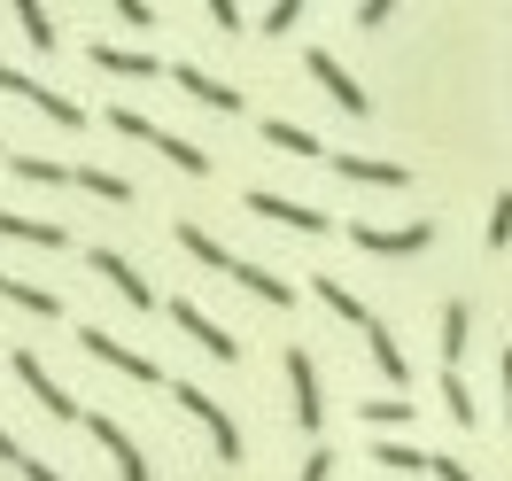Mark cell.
Returning a JSON list of instances; mask_svg holds the SVG:
<instances>
[{"mask_svg": "<svg viewBox=\"0 0 512 481\" xmlns=\"http://www.w3.org/2000/svg\"><path fill=\"white\" fill-rule=\"evenodd\" d=\"M171 404H179V412H187V419H202V435H210V450H218L225 466L241 458V427L225 419V404H218V396H210V388H194V381H171Z\"/></svg>", "mask_w": 512, "mask_h": 481, "instance_id": "1", "label": "cell"}, {"mask_svg": "<svg viewBox=\"0 0 512 481\" xmlns=\"http://www.w3.org/2000/svg\"><path fill=\"white\" fill-rule=\"evenodd\" d=\"M109 125L125 132V140H140V148H156L163 163H179V171H194V179H202V171H210V156H202V148H194V140H179V132H163V125H148V117H140V109H109Z\"/></svg>", "mask_w": 512, "mask_h": 481, "instance_id": "2", "label": "cell"}, {"mask_svg": "<svg viewBox=\"0 0 512 481\" xmlns=\"http://www.w3.org/2000/svg\"><path fill=\"white\" fill-rule=\"evenodd\" d=\"M78 350L101 357V365H117V373H125V381H140V388H156V381H163V365H156V357H148V350H132V342H117L109 326H78Z\"/></svg>", "mask_w": 512, "mask_h": 481, "instance_id": "3", "label": "cell"}, {"mask_svg": "<svg viewBox=\"0 0 512 481\" xmlns=\"http://www.w3.org/2000/svg\"><path fill=\"white\" fill-rule=\"evenodd\" d=\"M163 311H171V319H179V334H194V342H202L210 357H225V365H241V334H233V326H218L210 311H194L187 295H171Z\"/></svg>", "mask_w": 512, "mask_h": 481, "instance_id": "4", "label": "cell"}, {"mask_svg": "<svg viewBox=\"0 0 512 481\" xmlns=\"http://www.w3.org/2000/svg\"><path fill=\"white\" fill-rule=\"evenodd\" d=\"M8 365H16V381H24V388L39 396V412H47V419H86V412H78V396H70V388L55 381V373H47V365H39L32 350H16Z\"/></svg>", "mask_w": 512, "mask_h": 481, "instance_id": "5", "label": "cell"}, {"mask_svg": "<svg viewBox=\"0 0 512 481\" xmlns=\"http://www.w3.org/2000/svg\"><path fill=\"white\" fill-rule=\"evenodd\" d=\"M357 249H373V257H419L427 241H435V225L412 218V225H350Z\"/></svg>", "mask_w": 512, "mask_h": 481, "instance_id": "6", "label": "cell"}, {"mask_svg": "<svg viewBox=\"0 0 512 481\" xmlns=\"http://www.w3.org/2000/svg\"><path fill=\"white\" fill-rule=\"evenodd\" d=\"M0 94H16V101H32V109H47V117H55V125H86V109H78V101L70 94H55V86H39V78H24V70H8L0 63Z\"/></svg>", "mask_w": 512, "mask_h": 481, "instance_id": "7", "label": "cell"}, {"mask_svg": "<svg viewBox=\"0 0 512 481\" xmlns=\"http://www.w3.org/2000/svg\"><path fill=\"white\" fill-rule=\"evenodd\" d=\"M86 264H94V272H101V280H109L117 295H125L132 311H156V288L132 272V257H117V249H86Z\"/></svg>", "mask_w": 512, "mask_h": 481, "instance_id": "8", "label": "cell"}, {"mask_svg": "<svg viewBox=\"0 0 512 481\" xmlns=\"http://www.w3.org/2000/svg\"><path fill=\"white\" fill-rule=\"evenodd\" d=\"M288 388H295V419L319 435L326 419V396H319V365H311V350H288Z\"/></svg>", "mask_w": 512, "mask_h": 481, "instance_id": "9", "label": "cell"}, {"mask_svg": "<svg viewBox=\"0 0 512 481\" xmlns=\"http://www.w3.org/2000/svg\"><path fill=\"white\" fill-rule=\"evenodd\" d=\"M311 78H319L326 94H334V101H342V109H350V117H365V109H373V94H365V86H357L350 70L334 63V55H326V47H311Z\"/></svg>", "mask_w": 512, "mask_h": 481, "instance_id": "10", "label": "cell"}, {"mask_svg": "<svg viewBox=\"0 0 512 481\" xmlns=\"http://www.w3.org/2000/svg\"><path fill=\"white\" fill-rule=\"evenodd\" d=\"M86 427H94V443L109 450V458H117V474H125V481H148V458H140V443H132V435H125V427H117V419L86 412Z\"/></svg>", "mask_w": 512, "mask_h": 481, "instance_id": "11", "label": "cell"}, {"mask_svg": "<svg viewBox=\"0 0 512 481\" xmlns=\"http://www.w3.org/2000/svg\"><path fill=\"white\" fill-rule=\"evenodd\" d=\"M171 233H179V249H187L194 264H210L218 280H233V272H241V257H225V241H210V233H202V225H194V218H179V225H171Z\"/></svg>", "mask_w": 512, "mask_h": 481, "instance_id": "12", "label": "cell"}, {"mask_svg": "<svg viewBox=\"0 0 512 481\" xmlns=\"http://www.w3.org/2000/svg\"><path fill=\"white\" fill-rule=\"evenodd\" d=\"M249 210L256 218H280V225H303V233H326V210H311V202H288V194H249Z\"/></svg>", "mask_w": 512, "mask_h": 481, "instance_id": "13", "label": "cell"}, {"mask_svg": "<svg viewBox=\"0 0 512 481\" xmlns=\"http://www.w3.org/2000/svg\"><path fill=\"white\" fill-rule=\"evenodd\" d=\"M171 78H179V86H187V94L202 101V109H225V117L241 109V86H218L210 70H194V63H171Z\"/></svg>", "mask_w": 512, "mask_h": 481, "instance_id": "14", "label": "cell"}, {"mask_svg": "<svg viewBox=\"0 0 512 481\" xmlns=\"http://www.w3.org/2000/svg\"><path fill=\"white\" fill-rule=\"evenodd\" d=\"M94 70H109V78H163L156 55H140V47H109V39H94Z\"/></svg>", "mask_w": 512, "mask_h": 481, "instance_id": "15", "label": "cell"}, {"mask_svg": "<svg viewBox=\"0 0 512 481\" xmlns=\"http://www.w3.org/2000/svg\"><path fill=\"white\" fill-rule=\"evenodd\" d=\"M0 233H8V241H32V249H63L70 241L55 218H24V210H0Z\"/></svg>", "mask_w": 512, "mask_h": 481, "instance_id": "16", "label": "cell"}, {"mask_svg": "<svg viewBox=\"0 0 512 481\" xmlns=\"http://www.w3.org/2000/svg\"><path fill=\"white\" fill-rule=\"evenodd\" d=\"M0 295H8L16 311H32V319H63V295L39 288V280H8V272H0Z\"/></svg>", "mask_w": 512, "mask_h": 481, "instance_id": "17", "label": "cell"}, {"mask_svg": "<svg viewBox=\"0 0 512 481\" xmlns=\"http://www.w3.org/2000/svg\"><path fill=\"white\" fill-rule=\"evenodd\" d=\"M334 171L357 179V187H404V163H388V156H334Z\"/></svg>", "mask_w": 512, "mask_h": 481, "instance_id": "18", "label": "cell"}, {"mask_svg": "<svg viewBox=\"0 0 512 481\" xmlns=\"http://www.w3.org/2000/svg\"><path fill=\"white\" fill-rule=\"evenodd\" d=\"M365 350H373V365H381V381H396V388L412 381V365H404V350H396V334H388L381 319L365 326Z\"/></svg>", "mask_w": 512, "mask_h": 481, "instance_id": "19", "label": "cell"}, {"mask_svg": "<svg viewBox=\"0 0 512 481\" xmlns=\"http://www.w3.org/2000/svg\"><path fill=\"white\" fill-rule=\"evenodd\" d=\"M311 288H319V303H326V311H334V319H350L357 334H365V326H373V311H365V303H357V295L342 288V280H334V272H319V280H311Z\"/></svg>", "mask_w": 512, "mask_h": 481, "instance_id": "20", "label": "cell"}, {"mask_svg": "<svg viewBox=\"0 0 512 481\" xmlns=\"http://www.w3.org/2000/svg\"><path fill=\"white\" fill-rule=\"evenodd\" d=\"M256 132H264V148H280V156H319V140L303 125H288V117H264Z\"/></svg>", "mask_w": 512, "mask_h": 481, "instance_id": "21", "label": "cell"}, {"mask_svg": "<svg viewBox=\"0 0 512 481\" xmlns=\"http://www.w3.org/2000/svg\"><path fill=\"white\" fill-rule=\"evenodd\" d=\"M70 187L101 194V202H132V187L117 179V171H101V163H70Z\"/></svg>", "mask_w": 512, "mask_h": 481, "instance_id": "22", "label": "cell"}, {"mask_svg": "<svg viewBox=\"0 0 512 481\" xmlns=\"http://www.w3.org/2000/svg\"><path fill=\"white\" fill-rule=\"evenodd\" d=\"M466 342H474V319H466V303H443V357H450V373H458Z\"/></svg>", "mask_w": 512, "mask_h": 481, "instance_id": "23", "label": "cell"}, {"mask_svg": "<svg viewBox=\"0 0 512 481\" xmlns=\"http://www.w3.org/2000/svg\"><path fill=\"white\" fill-rule=\"evenodd\" d=\"M8 171L32 179V187H63V179H70V163H55V156H8Z\"/></svg>", "mask_w": 512, "mask_h": 481, "instance_id": "24", "label": "cell"}, {"mask_svg": "<svg viewBox=\"0 0 512 481\" xmlns=\"http://www.w3.org/2000/svg\"><path fill=\"white\" fill-rule=\"evenodd\" d=\"M16 24H24V39H32L39 55H47V47H55V16H47V8H39V0H16Z\"/></svg>", "mask_w": 512, "mask_h": 481, "instance_id": "25", "label": "cell"}, {"mask_svg": "<svg viewBox=\"0 0 512 481\" xmlns=\"http://www.w3.org/2000/svg\"><path fill=\"white\" fill-rule=\"evenodd\" d=\"M365 419H373V427H404V419H412V396H373Z\"/></svg>", "mask_w": 512, "mask_h": 481, "instance_id": "26", "label": "cell"}, {"mask_svg": "<svg viewBox=\"0 0 512 481\" xmlns=\"http://www.w3.org/2000/svg\"><path fill=\"white\" fill-rule=\"evenodd\" d=\"M373 458L396 466V474H419V466H427V450H412V443H373Z\"/></svg>", "mask_w": 512, "mask_h": 481, "instance_id": "27", "label": "cell"}, {"mask_svg": "<svg viewBox=\"0 0 512 481\" xmlns=\"http://www.w3.org/2000/svg\"><path fill=\"white\" fill-rule=\"evenodd\" d=\"M443 396H450V419H458V427H474V388L458 381V373H443Z\"/></svg>", "mask_w": 512, "mask_h": 481, "instance_id": "28", "label": "cell"}, {"mask_svg": "<svg viewBox=\"0 0 512 481\" xmlns=\"http://www.w3.org/2000/svg\"><path fill=\"white\" fill-rule=\"evenodd\" d=\"M295 24H303V0H272V8H264V32H280V39H288Z\"/></svg>", "mask_w": 512, "mask_h": 481, "instance_id": "29", "label": "cell"}, {"mask_svg": "<svg viewBox=\"0 0 512 481\" xmlns=\"http://www.w3.org/2000/svg\"><path fill=\"white\" fill-rule=\"evenodd\" d=\"M512 241V194H497V202H489V249H505Z\"/></svg>", "mask_w": 512, "mask_h": 481, "instance_id": "30", "label": "cell"}, {"mask_svg": "<svg viewBox=\"0 0 512 481\" xmlns=\"http://www.w3.org/2000/svg\"><path fill=\"white\" fill-rule=\"evenodd\" d=\"M117 24H132V32H148V24H156V8H148V0H117Z\"/></svg>", "mask_w": 512, "mask_h": 481, "instance_id": "31", "label": "cell"}, {"mask_svg": "<svg viewBox=\"0 0 512 481\" xmlns=\"http://www.w3.org/2000/svg\"><path fill=\"white\" fill-rule=\"evenodd\" d=\"M326 474H334V450H311V458H303V474H295V481H326Z\"/></svg>", "mask_w": 512, "mask_h": 481, "instance_id": "32", "label": "cell"}, {"mask_svg": "<svg viewBox=\"0 0 512 481\" xmlns=\"http://www.w3.org/2000/svg\"><path fill=\"white\" fill-rule=\"evenodd\" d=\"M427 474H435V481H474L466 466H458V458H427Z\"/></svg>", "mask_w": 512, "mask_h": 481, "instance_id": "33", "label": "cell"}, {"mask_svg": "<svg viewBox=\"0 0 512 481\" xmlns=\"http://www.w3.org/2000/svg\"><path fill=\"white\" fill-rule=\"evenodd\" d=\"M16 474H24V481H63V474H55V466H47V458H24Z\"/></svg>", "mask_w": 512, "mask_h": 481, "instance_id": "34", "label": "cell"}, {"mask_svg": "<svg viewBox=\"0 0 512 481\" xmlns=\"http://www.w3.org/2000/svg\"><path fill=\"white\" fill-rule=\"evenodd\" d=\"M0 458H8V466H24V450H16V435H8V427H0Z\"/></svg>", "mask_w": 512, "mask_h": 481, "instance_id": "35", "label": "cell"}, {"mask_svg": "<svg viewBox=\"0 0 512 481\" xmlns=\"http://www.w3.org/2000/svg\"><path fill=\"white\" fill-rule=\"evenodd\" d=\"M505 396H512V350H505ZM505 412H512V404H505Z\"/></svg>", "mask_w": 512, "mask_h": 481, "instance_id": "36", "label": "cell"}]
</instances>
